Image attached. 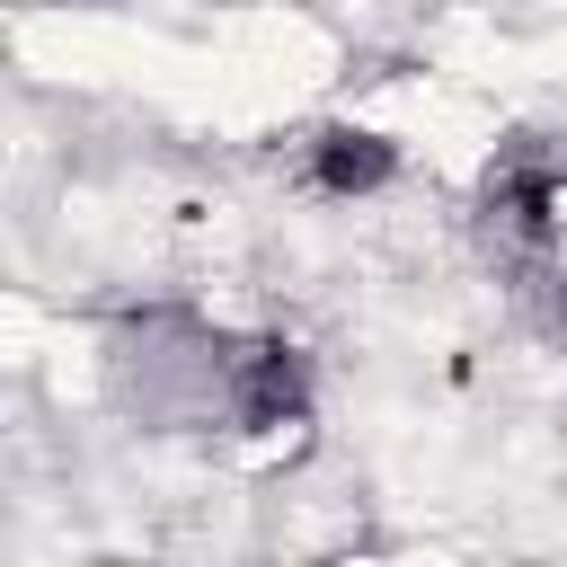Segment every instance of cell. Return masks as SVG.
<instances>
[{
  "instance_id": "obj_1",
  "label": "cell",
  "mask_w": 567,
  "mask_h": 567,
  "mask_svg": "<svg viewBox=\"0 0 567 567\" xmlns=\"http://www.w3.org/2000/svg\"><path fill=\"white\" fill-rule=\"evenodd\" d=\"M230 408H239L248 425H292V416L310 408V372H301V354H292V346H248L239 372H230Z\"/></svg>"
},
{
  "instance_id": "obj_2",
  "label": "cell",
  "mask_w": 567,
  "mask_h": 567,
  "mask_svg": "<svg viewBox=\"0 0 567 567\" xmlns=\"http://www.w3.org/2000/svg\"><path fill=\"white\" fill-rule=\"evenodd\" d=\"M390 168H399V151H390L381 133H363V124H328V133L310 142V177H319L328 195H372Z\"/></svg>"
}]
</instances>
